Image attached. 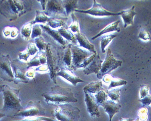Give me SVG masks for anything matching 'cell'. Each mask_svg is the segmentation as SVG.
<instances>
[{
    "label": "cell",
    "mask_w": 151,
    "mask_h": 121,
    "mask_svg": "<svg viewBox=\"0 0 151 121\" xmlns=\"http://www.w3.org/2000/svg\"><path fill=\"white\" fill-rule=\"evenodd\" d=\"M26 64L27 65V69H28L29 68H30L39 67L41 65L38 56H37L36 57H33Z\"/></svg>",
    "instance_id": "38"
},
{
    "label": "cell",
    "mask_w": 151,
    "mask_h": 121,
    "mask_svg": "<svg viewBox=\"0 0 151 121\" xmlns=\"http://www.w3.org/2000/svg\"><path fill=\"white\" fill-rule=\"evenodd\" d=\"M18 60L21 62L27 63L30 60V55L27 52V50L25 49L22 52H19L18 55Z\"/></svg>",
    "instance_id": "36"
},
{
    "label": "cell",
    "mask_w": 151,
    "mask_h": 121,
    "mask_svg": "<svg viewBox=\"0 0 151 121\" xmlns=\"http://www.w3.org/2000/svg\"><path fill=\"white\" fill-rule=\"evenodd\" d=\"M48 66L46 64H43V65H40L39 67H37L36 69H35L36 71L38 72H40V73H44L48 71Z\"/></svg>",
    "instance_id": "45"
},
{
    "label": "cell",
    "mask_w": 151,
    "mask_h": 121,
    "mask_svg": "<svg viewBox=\"0 0 151 121\" xmlns=\"http://www.w3.org/2000/svg\"><path fill=\"white\" fill-rule=\"evenodd\" d=\"M35 69H33V68H29L26 71V76L29 79L30 78L34 79L35 77Z\"/></svg>",
    "instance_id": "44"
},
{
    "label": "cell",
    "mask_w": 151,
    "mask_h": 121,
    "mask_svg": "<svg viewBox=\"0 0 151 121\" xmlns=\"http://www.w3.org/2000/svg\"><path fill=\"white\" fill-rule=\"evenodd\" d=\"M39 1V2H40V4H41V5H42V10L44 11L45 9L46 5V3H47V1H45H45Z\"/></svg>",
    "instance_id": "50"
},
{
    "label": "cell",
    "mask_w": 151,
    "mask_h": 121,
    "mask_svg": "<svg viewBox=\"0 0 151 121\" xmlns=\"http://www.w3.org/2000/svg\"><path fill=\"white\" fill-rule=\"evenodd\" d=\"M67 17L58 16L48 18L47 23L50 27L55 29L59 27L66 26Z\"/></svg>",
    "instance_id": "20"
},
{
    "label": "cell",
    "mask_w": 151,
    "mask_h": 121,
    "mask_svg": "<svg viewBox=\"0 0 151 121\" xmlns=\"http://www.w3.org/2000/svg\"><path fill=\"white\" fill-rule=\"evenodd\" d=\"M12 67L14 71L15 82H21L24 83H27L29 82V79L26 76V71L25 72L22 70L21 67L19 66L16 60L12 62Z\"/></svg>",
    "instance_id": "16"
},
{
    "label": "cell",
    "mask_w": 151,
    "mask_h": 121,
    "mask_svg": "<svg viewBox=\"0 0 151 121\" xmlns=\"http://www.w3.org/2000/svg\"><path fill=\"white\" fill-rule=\"evenodd\" d=\"M32 2L29 1H2L0 12L10 21L17 19L31 9Z\"/></svg>",
    "instance_id": "1"
},
{
    "label": "cell",
    "mask_w": 151,
    "mask_h": 121,
    "mask_svg": "<svg viewBox=\"0 0 151 121\" xmlns=\"http://www.w3.org/2000/svg\"><path fill=\"white\" fill-rule=\"evenodd\" d=\"M71 17L72 19V24L68 27V29H70L73 33H78L80 31L79 29V23L78 18L76 16L75 14L73 12L71 13Z\"/></svg>",
    "instance_id": "30"
},
{
    "label": "cell",
    "mask_w": 151,
    "mask_h": 121,
    "mask_svg": "<svg viewBox=\"0 0 151 121\" xmlns=\"http://www.w3.org/2000/svg\"><path fill=\"white\" fill-rule=\"evenodd\" d=\"M49 17L45 15L44 11H41L40 10H36V15L35 19L32 21V23L33 25L37 23H44L45 24L47 23Z\"/></svg>",
    "instance_id": "27"
},
{
    "label": "cell",
    "mask_w": 151,
    "mask_h": 121,
    "mask_svg": "<svg viewBox=\"0 0 151 121\" xmlns=\"http://www.w3.org/2000/svg\"><path fill=\"white\" fill-rule=\"evenodd\" d=\"M103 62V60L100 58V55L97 54L94 60L87 67L84 68L83 72L86 75H89L91 73L98 74L102 68V64Z\"/></svg>",
    "instance_id": "15"
},
{
    "label": "cell",
    "mask_w": 151,
    "mask_h": 121,
    "mask_svg": "<svg viewBox=\"0 0 151 121\" xmlns=\"http://www.w3.org/2000/svg\"><path fill=\"white\" fill-rule=\"evenodd\" d=\"M2 92L3 94V105L2 110H17L23 108L19 97L20 89H15L4 85Z\"/></svg>",
    "instance_id": "3"
},
{
    "label": "cell",
    "mask_w": 151,
    "mask_h": 121,
    "mask_svg": "<svg viewBox=\"0 0 151 121\" xmlns=\"http://www.w3.org/2000/svg\"><path fill=\"white\" fill-rule=\"evenodd\" d=\"M150 87L148 85H142L140 90V99L144 98V97L147 96L149 93Z\"/></svg>",
    "instance_id": "41"
},
{
    "label": "cell",
    "mask_w": 151,
    "mask_h": 121,
    "mask_svg": "<svg viewBox=\"0 0 151 121\" xmlns=\"http://www.w3.org/2000/svg\"><path fill=\"white\" fill-rule=\"evenodd\" d=\"M112 78H113V77L110 75L108 74V75H106L103 77V81L106 83H110Z\"/></svg>",
    "instance_id": "49"
},
{
    "label": "cell",
    "mask_w": 151,
    "mask_h": 121,
    "mask_svg": "<svg viewBox=\"0 0 151 121\" xmlns=\"http://www.w3.org/2000/svg\"><path fill=\"white\" fill-rule=\"evenodd\" d=\"M6 116V115L5 113H4V112H1V111H0V119L3 118L4 117H5V116Z\"/></svg>",
    "instance_id": "52"
},
{
    "label": "cell",
    "mask_w": 151,
    "mask_h": 121,
    "mask_svg": "<svg viewBox=\"0 0 151 121\" xmlns=\"http://www.w3.org/2000/svg\"><path fill=\"white\" fill-rule=\"evenodd\" d=\"M133 121H140V120H139V118L138 117V118H136V120H134Z\"/></svg>",
    "instance_id": "54"
},
{
    "label": "cell",
    "mask_w": 151,
    "mask_h": 121,
    "mask_svg": "<svg viewBox=\"0 0 151 121\" xmlns=\"http://www.w3.org/2000/svg\"><path fill=\"white\" fill-rule=\"evenodd\" d=\"M35 43L36 46L37 48L38 49V51L40 52L45 51L47 43H46L45 40L42 36L38 37L35 39Z\"/></svg>",
    "instance_id": "32"
},
{
    "label": "cell",
    "mask_w": 151,
    "mask_h": 121,
    "mask_svg": "<svg viewBox=\"0 0 151 121\" xmlns=\"http://www.w3.org/2000/svg\"><path fill=\"white\" fill-rule=\"evenodd\" d=\"M134 9L135 6H133L130 9L121 11V16L124 21V28H127L129 25H133V19L137 14V12H135Z\"/></svg>",
    "instance_id": "17"
},
{
    "label": "cell",
    "mask_w": 151,
    "mask_h": 121,
    "mask_svg": "<svg viewBox=\"0 0 151 121\" xmlns=\"http://www.w3.org/2000/svg\"><path fill=\"white\" fill-rule=\"evenodd\" d=\"M127 81L125 80L124 79L120 78H112L111 81L110 82L108 90H110L112 88H114L115 87L127 85Z\"/></svg>",
    "instance_id": "33"
},
{
    "label": "cell",
    "mask_w": 151,
    "mask_h": 121,
    "mask_svg": "<svg viewBox=\"0 0 151 121\" xmlns=\"http://www.w3.org/2000/svg\"><path fill=\"white\" fill-rule=\"evenodd\" d=\"M42 97L47 103L57 106L78 101L70 88H63L59 85L52 87L51 91L42 94Z\"/></svg>",
    "instance_id": "2"
},
{
    "label": "cell",
    "mask_w": 151,
    "mask_h": 121,
    "mask_svg": "<svg viewBox=\"0 0 151 121\" xmlns=\"http://www.w3.org/2000/svg\"><path fill=\"white\" fill-rule=\"evenodd\" d=\"M108 94L107 91H105L103 88L97 92L95 95V99L96 102L97 104L99 106H101L105 101L107 100L108 99Z\"/></svg>",
    "instance_id": "28"
},
{
    "label": "cell",
    "mask_w": 151,
    "mask_h": 121,
    "mask_svg": "<svg viewBox=\"0 0 151 121\" xmlns=\"http://www.w3.org/2000/svg\"><path fill=\"white\" fill-rule=\"evenodd\" d=\"M101 106L103 107L105 112L109 115L110 121H112L114 116L119 112L121 108L120 103L112 100H106Z\"/></svg>",
    "instance_id": "14"
},
{
    "label": "cell",
    "mask_w": 151,
    "mask_h": 121,
    "mask_svg": "<svg viewBox=\"0 0 151 121\" xmlns=\"http://www.w3.org/2000/svg\"><path fill=\"white\" fill-rule=\"evenodd\" d=\"M0 78L10 83L15 82L14 74L9 55H2L0 57Z\"/></svg>",
    "instance_id": "7"
},
{
    "label": "cell",
    "mask_w": 151,
    "mask_h": 121,
    "mask_svg": "<svg viewBox=\"0 0 151 121\" xmlns=\"http://www.w3.org/2000/svg\"><path fill=\"white\" fill-rule=\"evenodd\" d=\"M71 52L72 55V65L74 70L80 68V66L87 58L90 57L94 53L87 52L77 46L72 45Z\"/></svg>",
    "instance_id": "9"
},
{
    "label": "cell",
    "mask_w": 151,
    "mask_h": 121,
    "mask_svg": "<svg viewBox=\"0 0 151 121\" xmlns=\"http://www.w3.org/2000/svg\"><path fill=\"white\" fill-rule=\"evenodd\" d=\"M45 111L42 106H41L40 102L30 101L25 107L20 109L14 116L21 117L25 118L30 117L40 116V115H45Z\"/></svg>",
    "instance_id": "6"
},
{
    "label": "cell",
    "mask_w": 151,
    "mask_h": 121,
    "mask_svg": "<svg viewBox=\"0 0 151 121\" xmlns=\"http://www.w3.org/2000/svg\"><path fill=\"white\" fill-rule=\"evenodd\" d=\"M29 52V53L30 55L31 56H33L34 55L36 54L38 51V49L37 48L36 46L35 43H31L28 44L27 48L26 49Z\"/></svg>",
    "instance_id": "39"
},
{
    "label": "cell",
    "mask_w": 151,
    "mask_h": 121,
    "mask_svg": "<svg viewBox=\"0 0 151 121\" xmlns=\"http://www.w3.org/2000/svg\"><path fill=\"white\" fill-rule=\"evenodd\" d=\"M108 96L111 99V100L119 103L120 99V90L119 89H112L110 91H107Z\"/></svg>",
    "instance_id": "31"
},
{
    "label": "cell",
    "mask_w": 151,
    "mask_h": 121,
    "mask_svg": "<svg viewBox=\"0 0 151 121\" xmlns=\"http://www.w3.org/2000/svg\"><path fill=\"white\" fill-rule=\"evenodd\" d=\"M18 35V29L16 27H12V30H11V34H10V39H15Z\"/></svg>",
    "instance_id": "47"
},
{
    "label": "cell",
    "mask_w": 151,
    "mask_h": 121,
    "mask_svg": "<svg viewBox=\"0 0 151 121\" xmlns=\"http://www.w3.org/2000/svg\"><path fill=\"white\" fill-rule=\"evenodd\" d=\"M58 32L60 34L61 36L66 39L67 40L70 41L73 44L76 45L77 43V40L76 39L75 35H74L72 32L70 31L68 28L65 26V27H61L58 30Z\"/></svg>",
    "instance_id": "23"
},
{
    "label": "cell",
    "mask_w": 151,
    "mask_h": 121,
    "mask_svg": "<svg viewBox=\"0 0 151 121\" xmlns=\"http://www.w3.org/2000/svg\"><path fill=\"white\" fill-rule=\"evenodd\" d=\"M42 28L40 26V25L37 24L33 25L31 38L32 39H36L38 37L42 36Z\"/></svg>",
    "instance_id": "34"
},
{
    "label": "cell",
    "mask_w": 151,
    "mask_h": 121,
    "mask_svg": "<svg viewBox=\"0 0 151 121\" xmlns=\"http://www.w3.org/2000/svg\"><path fill=\"white\" fill-rule=\"evenodd\" d=\"M120 23V21H114L113 23H111V24L107 25L106 27H104L103 29L100 31L99 33L95 36L94 37L91 38V40H95L97 38L102 36L103 34L105 33H107L109 32H111L114 31H116L117 32H120V28L118 27V25Z\"/></svg>",
    "instance_id": "21"
},
{
    "label": "cell",
    "mask_w": 151,
    "mask_h": 121,
    "mask_svg": "<svg viewBox=\"0 0 151 121\" xmlns=\"http://www.w3.org/2000/svg\"><path fill=\"white\" fill-rule=\"evenodd\" d=\"M44 12L49 18L58 16H66L62 1H47Z\"/></svg>",
    "instance_id": "11"
},
{
    "label": "cell",
    "mask_w": 151,
    "mask_h": 121,
    "mask_svg": "<svg viewBox=\"0 0 151 121\" xmlns=\"http://www.w3.org/2000/svg\"><path fill=\"white\" fill-rule=\"evenodd\" d=\"M56 75L63 77L74 86H76L79 83L84 82L79 77L73 73L70 70L67 69L66 68H61L59 70Z\"/></svg>",
    "instance_id": "13"
},
{
    "label": "cell",
    "mask_w": 151,
    "mask_h": 121,
    "mask_svg": "<svg viewBox=\"0 0 151 121\" xmlns=\"http://www.w3.org/2000/svg\"><path fill=\"white\" fill-rule=\"evenodd\" d=\"M116 36H117L116 34H110L108 36H103L101 38V51L103 53H106V47L108 45L109 43Z\"/></svg>",
    "instance_id": "29"
},
{
    "label": "cell",
    "mask_w": 151,
    "mask_h": 121,
    "mask_svg": "<svg viewBox=\"0 0 151 121\" xmlns=\"http://www.w3.org/2000/svg\"><path fill=\"white\" fill-rule=\"evenodd\" d=\"M78 1L76 0L70 1H62L63 6L66 12V15H69L70 14L75 11L78 8Z\"/></svg>",
    "instance_id": "25"
},
{
    "label": "cell",
    "mask_w": 151,
    "mask_h": 121,
    "mask_svg": "<svg viewBox=\"0 0 151 121\" xmlns=\"http://www.w3.org/2000/svg\"><path fill=\"white\" fill-rule=\"evenodd\" d=\"M39 57V59H40V62L41 65H43V64H46L47 63V57L45 53H43L40 54V55L38 56Z\"/></svg>",
    "instance_id": "46"
},
{
    "label": "cell",
    "mask_w": 151,
    "mask_h": 121,
    "mask_svg": "<svg viewBox=\"0 0 151 121\" xmlns=\"http://www.w3.org/2000/svg\"><path fill=\"white\" fill-rule=\"evenodd\" d=\"M148 109L146 107H142L138 110V115L140 121H146L148 119Z\"/></svg>",
    "instance_id": "37"
},
{
    "label": "cell",
    "mask_w": 151,
    "mask_h": 121,
    "mask_svg": "<svg viewBox=\"0 0 151 121\" xmlns=\"http://www.w3.org/2000/svg\"><path fill=\"white\" fill-rule=\"evenodd\" d=\"M45 53L47 57L46 64L48 66L50 73V77L55 84L57 83L56 77L57 73L58 71V66L57 58L53 53V51L51 43H47L46 47Z\"/></svg>",
    "instance_id": "8"
},
{
    "label": "cell",
    "mask_w": 151,
    "mask_h": 121,
    "mask_svg": "<svg viewBox=\"0 0 151 121\" xmlns=\"http://www.w3.org/2000/svg\"><path fill=\"white\" fill-rule=\"evenodd\" d=\"M151 96L148 94L147 96L144 97V98L140 99L139 101L142 103L143 106H150L151 105Z\"/></svg>",
    "instance_id": "43"
},
{
    "label": "cell",
    "mask_w": 151,
    "mask_h": 121,
    "mask_svg": "<svg viewBox=\"0 0 151 121\" xmlns=\"http://www.w3.org/2000/svg\"><path fill=\"white\" fill-rule=\"evenodd\" d=\"M15 121H55L53 119L47 117L42 116H35V117H30L27 118H23L21 120Z\"/></svg>",
    "instance_id": "35"
},
{
    "label": "cell",
    "mask_w": 151,
    "mask_h": 121,
    "mask_svg": "<svg viewBox=\"0 0 151 121\" xmlns=\"http://www.w3.org/2000/svg\"><path fill=\"white\" fill-rule=\"evenodd\" d=\"M85 102L87 106V109L89 115L91 117H99L100 112L99 109V105L97 104L95 99L87 92H85Z\"/></svg>",
    "instance_id": "12"
},
{
    "label": "cell",
    "mask_w": 151,
    "mask_h": 121,
    "mask_svg": "<svg viewBox=\"0 0 151 121\" xmlns=\"http://www.w3.org/2000/svg\"><path fill=\"white\" fill-rule=\"evenodd\" d=\"M32 26H33V24L32 23V21H30L24 24L22 27L21 30V34L22 37L25 40L28 41L30 39Z\"/></svg>",
    "instance_id": "26"
},
{
    "label": "cell",
    "mask_w": 151,
    "mask_h": 121,
    "mask_svg": "<svg viewBox=\"0 0 151 121\" xmlns=\"http://www.w3.org/2000/svg\"><path fill=\"white\" fill-rule=\"evenodd\" d=\"M74 11L81 12L94 16H111L121 15V12H112L103 8L101 4L97 1H93V5L91 9L88 10H78L76 9Z\"/></svg>",
    "instance_id": "10"
},
{
    "label": "cell",
    "mask_w": 151,
    "mask_h": 121,
    "mask_svg": "<svg viewBox=\"0 0 151 121\" xmlns=\"http://www.w3.org/2000/svg\"><path fill=\"white\" fill-rule=\"evenodd\" d=\"M75 36H76V40L78 41L79 45L81 47L87 49L89 52H91L94 54L97 53L94 47V45H93L88 40L87 37L85 36L80 31L77 33L76 34Z\"/></svg>",
    "instance_id": "18"
},
{
    "label": "cell",
    "mask_w": 151,
    "mask_h": 121,
    "mask_svg": "<svg viewBox=\"0 0 151 121\" xmlns=\"http://www.w3.org/2000/svg\"><path fill=\"white\" fill-rule=\"evenodd\" d=\"M133 118H121L119 119V121H133Z\"/></svg>",
    "instance_id": "51"
},
{
    "label": "cell",
    "mask_w": 151,
    "mask_h": 121,
    "mask_svg": "<svg viewBox=\"0 0 151 121\" xmlns=\"http://www.w3.org/2000/svg\"><path fill=\"white\" fill-rule=\"evenodd\" d=\"M138 38L145 41H150L151 40V35L148 31L145 29H142L139 32Z\"/></svg>",
    "instance_id": "40"
},
{
    "label": "cell",
    "mask_w": 151,
    "mask_h": 121,
    "mask_svg": "<svg viewBox=\"0 0 151 121\" xmlns=\"http://www.w3.org/2000/svg\"><path fill=\"white\" fill-rule=\"evenodd\" d=\"M71 46L70 45L67 48L63 57V62L66 65V68L68 69L74 70L72 65V55L71 52Z\"/></svg>",
    "instance_id": "24"
},
{
    "label": "cell",
    "mask_w": 151,
    "mask_h": 121,
    "mask_svg": "<svg viewBox=\"0 0 151 121\" xmlns=\"http://www.w3.org/2000/svg\"><path fill=\"white\" fill-rule=\"evenodd\" d=\"M12 27L7 26L4 28L3 30V34L4 36L6 38H10V34H11Z\"/></svg>",
    "instance_id": "48"
},
{
    "label": "cell",
    "mask_w": 151,
    "mask_h": 121,
    "mask_svg": "<svg viewBox=\"0 0 151 121\" xmlns=\"http://www.w3.org/2000/svg\"><path fill=\"white\" fill-rule=\"evenodd\" d=\"M96 55L97 53H95V54H93L90 57H89L88 58H87V59L80 65V68H85L86 67H87L88 65L89 64L91 63V62L93 60H94V58H95L96 56Z\"/></svg>",
    "instance_id": "42"
},
{
    "label": "cell",
    "mask_w": 151,
    "mask_h": 121,
    "mask_svg": "<svg viewBox=\"0 0 151 121\" xmlns=\"http://www.w3.org/2000/svg\"><path fill=\"white\" fill-rule=\"evenodd\" d=\"M80 112L77 107L65 104L57 106L53 114L58 121H78Z\"/></svg>",
    "instance_id": "4"
},
{
    "label": "cell",
    "mask_w": 151,
    "mask_h": 121,
    "mask_svg": "<svg viewBox=\"0 0 151 121\" xmlns=\"http://www.w3.org/2000/svg\"><path fill=\"white\" fill-rule=\"evenodd\" d=\"M103 84L101 81L91 82L83 88V91L88 93L96 94L102 89Z\"/></svg>",
    "instance_id": "22"
},
{
    "label": "cell",
    "mask_w": 151,
    "mask_h": 121,
    "mask_svg": "<svg viewBox=\"0 0 151 121\" xmlns=\"http://www.w3.org/2000/svg\"><path fill=\"white\" fill-rule=\"evenodd\" d=\"M122 65V61L118 60L115 58L111 50L108 48L106 51V55L104 61H103L102 64V68L100 72L97 74V78L99 79L103 78V77L108 75L116 69L118 67H121Z\"/></svg>",
    "instance_id": "5"
},
{
    "label": "cell",
    "mask_w": 151,
    "mask_h": 121,
    "mask_svg": "<svg viewBox=\"0 0 151 121\" xmlns=\"http://www.w3.org/2000/svg\"><path fill=\"white\" fill-rule=\"evenodd\" d=\"M40 26L53 39L59 43L63 46H65L66 41L64 40V38L61 36L58 31L55 30L48 26V25H40Z\"/></svg>",
    "instance_id": "19"
},
{
    "label": "cell",
    "mask_w": 151,
    "mask_h": 121,
    "mask_svg": "<svg viewBox=\"0 0 151 121\" xmlns=\"http://www.w3.org/2000/svg\"><path fill=\"white\" fill-rule=\"evenodd\" d=\"M4 86V85H0V93L2 92Z\"/></svg>",
    "instance_id": "53"
}]
</instances>
